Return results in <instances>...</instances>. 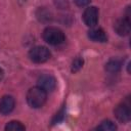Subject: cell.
<instances>
[{"mask_svg":"<svg viewBox=\"0 0 131 131\" xmlns=\"http://www.w3.org/2000/svg\"><path fill=\"white\" fill-rule=\"evenodd\" d=\"M47 98V92L41 87H33L27 93V101L31 107L38 108L41 107Z\"/></svg>","mask_w":131,"mask_h":131,"instance_id":"1","label":"cell"},{"mask_svg":"<svg viewBox=\"0 0 131 131\" xmlns=\"http://www.w3.org/2000/svg\"><path fill=\"white\" fill-rule=\"evenodd\" d=\"M43 39L50 45H59L63 43L66 37L61 30L54 27H48L43 31Z\"/></svg>","mask_w":131,"mask_h":131,"instance_id":"2","label":"cell"},{"mask_svg":"<svg viewBox=\"0 0 131 131\" xmlns=\"http://www.w3.org/2000/svg\"><path fill=\"white\" fill-rule=\"evenodd\" d=\"M50 51L44 46H36L33 47L29 52V57L33 62L42 63L47 61L50 58Z\"/></svg>","mask_w":131,"mask_h":131,"instance_id":"3","label":"cell"},{"mask_svg":"<svg viewBox=\"0 0 131 131\" xmlns=\"http://www.w3.org/2000/svg\"><path fill=\"white\" fill-rule=\"evenodd\" d=\"M83 20L88 27H94L98 21V9L95 6H90L83 13Z\"/></svg>","mask_w":131,"mask_h":131,"instance_id":"4","label":"cell"},{"mask_svg":"<svg viewBox=\"0 0 131 131\" xmlns=\"http://www.w3.org/2000/svg\"><path fill=\"white\" fill-rule=\"evenodd\" d=\"M38 86L44 89L46 92H51L56 87V80L51 75H42L38 78Z\"/></svg>","mask_w":131,"mask_h":131,"instance_id":"5","label":"cell"},{"mask_svg":"<svg viewBox=\"0 0 131 131\" xmlns=\"http://www.w3.org/2000/svg\"><path fill=\"white\" fill-rule=\"evenodd\" d=\"M115 116L116 118L122 122V123H127L129 122L130 118H131V110H130V105L128 103H122L119 104L116 108H115Z\"/></svg>","mask_w":131,"mask_h":131,"instance_id":"6","label":"cell"},{"mask_svg":"<svg viewBox=\"0 0 131 131\" xmlns=\"http://www.w3.org/2000/svg\"><path fill=\"white\" fill-rule=\"evenodd\" d=\"M114 29L120 36H127L130 33V18L126 16L118 19L114 25Z\"/></svg>","mask_w":131,"mask_h":131,"instance_id":"7","label":"cell"},{"mask_svg":"<svg viewBox=\"0 0 131 131\" xmlns=\"http://www.w3.org/2000/svg\"><path fill=\"white\" fill-rule=\"evenodd\" d=\"M15 101L14 98L10 95H5L0 100V114L2 115H8L11 113L14 108Z\"/></svg>","mask_w":131,"mask_h":131,"instance_id":"8","label":"cell"},{"mask_svg":"<svg viewBox=\"0 0 131 131\" xmlns=\"http://www.w3.org/2000/svg\"><path fill=\"white\" fill-rule=\"evenodd\" d=\"M88 37L94 42H106L107 41L105 32L100 28H95V29L90 30L88 32Z\"/></svg>","mask_w":131,"mask_h":131,"instance_id":"9","label":"cell"},{"mask_svg":"<svg viewBox=\"0 0 131 131\" xmlns=\"http://www.w3.org/2000/svg\"><path fill=\"white\" fill-rule=\"evenodd\" d=\"M122 61L118 58H112L110 59L105 64V70L108 73H118L121 70Z\"/></svg>","mask_w":131,"mask_h":131,"instance_id":"10","label":"cell"},{"mask_svg":"<svg viewBox=\"0 0 131 131\" xmlns=\"http://www.w3.org/2000/svg\"><path fill=\"white\" fill-rule=\"evenodd\" d=\"M97 130H101V131H115L117 129L115 123H113L112 121L110 120H105V121H102L100 123L99 126H97L96 128Z\"/></svg>","mask_w":131,"mask_h":131,"instance_id":"11","label":"cell"},{"mask_svg":"<svg viewBox=\"0 0 131 131\" xmlns=\"http://www.w3.org/2000/svg\"><path fill=\"white\" fill-rule=\"evenodd\" d=\"M5 130H7V131H23V130H25V126L18 121H11L5 126Z\"/></svg>","mask_w":131,"mask_h":131,"instance_id":"12","label":"cell"},{"mask_svg":"<svg viewBox=\"0 0 131 131\" xmlns=\"http://www.w3.org/2000/svg\"><path fill=\"white\" fill-rule=\"evenodd\" d=\"M83 64H84V59H83L81 56L76 57V58L73 60V62H72L71 71H72L73 73H77L79 70H81V69H82Z\"/></svg>","mask_w":131,"mask_h":131,"instance_id":"13","label":"cell"},{"mask_svg":"<svg viewBox=\"0 0 131 131\" xmlns=\"http://www.w3.org/2000/svg\"><path fill=\"white\" fill-rule=\"evenodd\" d=\"M50 13L47 11V10H45L44 8H40L39 10H38V12H37V16H38V18L40 19V20H42V21H44V20H49L50 19Z\"/></svg>","mask_w":131,"mask_h":131,"instance_id":"14","label":"cell"},{"mask_svg":"<svg viewBox=\"0 0 131 131\" xmlns=\"http://www.w3.org/2000/svg\"><path fill=\"white\" fill-rule=\"evenodd\" d=\"M63 115H64V112H63V108H62V110H60V111L55 115V117H54L53 120H52V123H53V124L58 123V122L63 118Z\"/></svg>","mask_w":131,"mask_h":131,"instance_id":"15","label":"cell"},{"mask_svg":"<svg viewBox=\"0 0 131 131\" xmlns=\"http://www.w3.org/2000/svg\"><path fill=\"white\" fill-rule=\"evenodd\" d=\"M89 2H90V0H75V3H76L78 6H81V7L87 5Z\"/></svg>","mask_w":131,"mask_h":131,"instance_id":"16","label":"cell"},{"mask_svg":"<svg viewBox=\"0 0 131 131\" xmlns=\"http://www.w3.org/2000/svg\"><path fill=\"white\" fill-rule=\"evenodd\" d=\"M3 74H4V73H3V70L0 68V81H1V79L3 78Z\"/></svg>","mask_w":131,"mask_h":131,"instance_id":"17","label":"cell"}]
</instances>
